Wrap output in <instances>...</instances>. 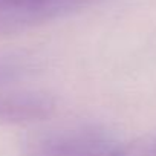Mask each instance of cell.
I'll return each instance as SVG.
<instances>
[{"label":"cell","instance_id":"obj_1","mask_svg":"<svg viewBox=\"0 0 156 156\" xmlns=\"http://www.w3.org/2000/svg\"><path fill=\"white\" fill-rule=\"evenodd\" d=\"M121 142L95 124L37 132L26 138L22 156H119Z\"/></svg>","mask_w":156,"mask_h":156},{"label":"cell","instance_id":"obj_2","mask_svg":"<svg viewBox=\"0 0 156 156\" xmlns=\"http://www.w3.org/2000/svg\"><path fill=\"white\" fill-rule=\"evenodd\" d=\"M57 110L52 95L38 90L0 94V122L31 124L51 118Z\"/></svg>","mask_w":156,"mask_h":156},{"label":"cell","instance_id":"obj_3","mask_svg":"<svg viewBox=\"0 0 156 156\" xmlns=\"http://www.w3.org/2000/svg\"><path fill=\"white\" fill-rule=\"evenodd\" d=\"M92 0H0V8L12 14L23 31L72 14Z\"/></svg>","mask_w":156,"mask_h":156},{"label":"cell","instance_id":"obj_4","mask_svg":"<svg viewBox=\"0 0 156 156\" xmlns=\"http://www.w3.org/2000/svg\"><path fill=\"white\" fill-rule=\"evenodd\" d=\"M119 156H156V133H150L129 144H122Z\"/></svg>","mask_w":156,"mask_h":156},{"label":"cell","instance_id":"obj_5","mask_svg":"<svg viewBox=\"0 0 156 156\" xmlns=\"http://www.w3.org/2000/svg\"><path fill=\"white\" fill-rule=\"evenodd\" d=\"M22 76V66L11 54H0V84L16 81Z\"/></svg>","mask_w":156,"mask_h":156}]
</instances>
